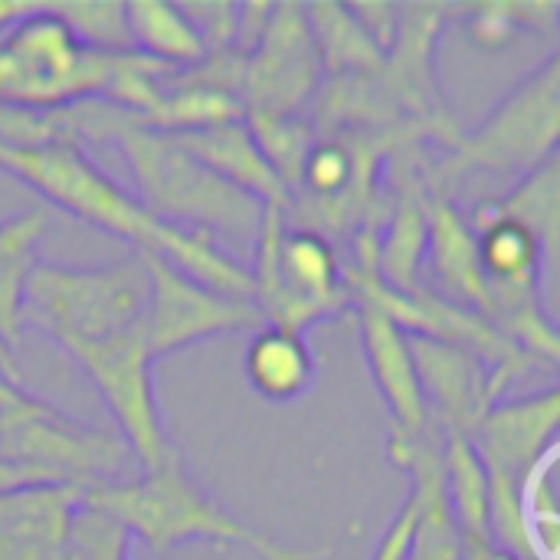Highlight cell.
Listing matches in <instances>:
<instances>
[{"mask_svg": "<svg viewBox=\"0 0 560 560\" xmlns=\"http://www.w3.org/2000/svg\"><path fill=\"white\" fill-rule=\"evenodd\" d=\"M558 420L560 394L551 387L522 400H499L482 413L469 440L489 476L522 482L541 456L558 450Z\"/></svg>", "mask_w": 560, "mask_h": 560, "instance_id": "obj_13", "label": "cell"}, {"mask_svg": "<svg viewBox=\"0 0 560 560\" xmlns=\"http://www.w3.org/2000/svg\"><path fill=\"white\" fill-rule=\"evenodd\" d=\"M456 16H466L469 39L486 52H502L518 43L525 33H555L560 16L558 3H476L456 7Z\"/></svg>", "mask_w": 560, "mask_h": 560, "instance_id": "obj_23", "label": "cell"}, {"mask_svg": "<svg viewBox=\"0 0 560 560\" xmlns=\"http://www.w3.org/2000/svg\"><path fill=\"white\" fill-rule=\"evenodd\" d=\"M243 374L249 387L269 404H295L318 381V358L305 335L262 325L249 335L243 351Z\"/></svg>", "mask_w": 560, "mask_h": 560, "instance_id": "obj_17", "label": "cell"}, {"mask_svg": "<svg viewBox=\"0 0 560 560\" xmlns=\"http://www.w3.org/2000/svg\"><path fill=\"white\" fill-rule=\"evenodd\" d=\"M36 3H20V0H0V33H7L16 20H23Z\"/></svg>", "mask_w": 560, "mask_h": 560, "instance_id": "obj_28", "label": "cell"}, {"mask_svg": "<svg viewBox=\"0 0 560 560\" xmlns=\"http://www.w3.org/2000/svg\"><path fill=\"white\" fill-rule=\"evenodd\" d=\"M253 305L262 325L305 335L308 328L351 312L345 262L328 236L289 226L285 210H262L253 246Z\"/></svg>", "mask_w": 560, "mask_h": 560, "instance_id": "obj_4", "label": "cell"}, {"mask_svg": "<svg viewBox=\"0 0 560 560\" xmlns=\"http://www.w3.org/2000/svg\"><path fill=\"white\" fill-rule=\"evenodd\" d=\"M105 69L108 52L85 49L46 3L0 33V102L7 105L56 108L98 98Z\"/></svg>", "mask_w": 560, "mask_h": 560, "instance_id": "obj_6", "label": "cell"}, {"mask_svg": "<svg viewBox=\"0 0 560 560\" xmlns=\"http://www.w3.org/2000/svg\"><path fill=\"white\" fill-rule=\"evenodd\" d=\"M187 20L194 23L197 36L203 39L207 52L233 49L236 39V20H240V3H180Z\"/></svg>", "mask_w": 560, "mask_h": 560, "instance_id": "obj_26", "label": "cell"}, {"mask_svg": "<svg viewBox=\"0 0 560 560\" xmlns=\"http://www.w3.org/2000/svg\"><path fill=\"white\" fill-rule=\"evenodd\" d=\"M246 118L243 102L217 92V89H203V85H187V82H164L161 102L138 118L135 125L151 128L158 135H190V131H203V128H217V125H230Z\"/></svg>", "mask_w": 560, "mask_h": 560, "instance_id": "obj_21", "label": "cell"}, {"mask_svg": "<svg viewBox=\"0 0 560 560\" xmlns=\"http://www.w3.org/2000/svg\"><path fill=\"white\" fill-rule=\"evenodd\" d=\"M115 148L131 167L138 200L148 213L177 230L207 236L210 243L213 236L246 243V249L253 253L266 207L210 174L174 138L135 121L118 131Z\"/></svg>", "mask_w": 560, "mask_h": 560, "instance_id": "obj_3", "label": "cell"}, {"mask_svg": "<svg viewBox=\"0 0 560 560\" xmlns=\"http://www.w3.org/2000/svg\"><path fill=\"white\" fill-rule=\"evenodd\" d=\"M82 505L79 486H30L0 495V560H56Z\"/></svg>", "mask_w": 560, "mask_h": 560, "instance_id": "obj_14", "label": "cell"}, {"mask_svg": "<svg viewBox=\"0 0 560 560\" xmlns=\"http://www.w3.org/2000/svg\"><path fill=\"white\" fill-rule=\"evenodd\" d=\"M59 351L95 387L105 410L118 423L125 450L135 456L141 472H158L174 456H180L167 436L154 394V354L144 322L121 335L89 345H66Z\"/></svg>", "mask_w": 560, "mask_h": 560, "instance_id": "obj_8", "label": "cell"}, {"mask_svg": "<svg viewBox=\"0 0 560 560\" xmlns=\"http://www.w3.org/2000/svg\"><path fill=\"white\" fill-rule=\"evenodd\" d=\"M135 256L141 259L148 276L144 328L154 361L213 341L220 335H253L256 328H262V315L253 305V299L213 292L154 253Z\"/></svg>", "mask_w": 560, "mask_h": 560, "instance_id": "obj_9", "label": "cell"}, {"mask_svg": "<svg viewBox=\"0 0 560 560\" xmlns=\"http://www.w3.org/2000/svg\"><path fill=\"white\" fill-rule=\"evenodd\" d=\"M174 141L194 161H200L210 174H217L220 180H226L240 194L253 197L259 207H272V210L289 213L292 194L282 184V177L272 171L266 154L259 151L246 118L230 121V125H217V128H203V131H190V135H177Z\"/></svg>", "mask_w": 560, "mask_h": 560, "instance_id": "obj_15", "label": "cell"}, {"mask_svg": "<svg viewBox=\"0 0 560 560\" xmlns=\"http://www.w3.org/2000/svg\"><path fill=\"white\" fill-rule=\"evenodd\" d=\"M85 505L115 518L131 535V541H141L154 555H167L194 541L240 548L259 560H328L338 551V545H279L276 538L249 528L187 472L180 456H174L158 472H141V479L85 489Z\"/></svg>", "mask_w": 560, "mask_h": 560, "instance_id": "obj_2", "label": "cell"}, {"mask_svg": "<svg viewBox=\"0 0 560 560\" xmlns=\"http://www.w3.org/2000/svg\"><path fill=\"white\" fill-rule=\"evenodd\" d=\"M427 194H430V174H427V184L407 177V187L400 190V200L394 203L387 226L377 230V243H374L377 279L404 299H413L427 289L423 285Z\"/></svg>", "mask_w": 560, "mask_h": 560, "instance_id": "obj_16", "label": "cell"}, {"mask_svg": "<svg viewBox=\"0 0 560 560\" xmlns=\"http://www.w3.org/2000/svg\"><path fill=\"white\" fill-rule=\"evenodd\" d=\"M49 226L46 210H30L0 220V341L16 351L23 335V299L26 282L36 269V246Z\"/></svg>", "mask_w": 560, "mask_h": 560, "instance_id": "obj_18", "label": "cell"}, {"mask_svg": "<svg viewBox=\"0 0 560 560\" xmlns=\"http://www.w3.org/2000/svg\"><path fill=\"white\" fill-rule=\"evenodd\" d=\"M69 33L92 52H128V20L125 3L115 0H72V3H46Z\"/></svg>", "mask_w": 560, "mask_h": 560, "instance_id": "obj_25", "label": "cell"}, {"mask_svg": "<svg viewBox=\"0 0 560 560\" xmlns=\"http://www.w3.org/2000/svg\"><path fill=\"white\" fill-rule=\"evenodd\" d=\"M558 125L560 56L551 52L545 66L525 75L476 131L459 135L453 158L440 167V174L489 171L525 180L558 158Z\"/></svg>", "mask_w": 560, "mask_h": 560, "instance_id": "obj_7", "label": "cell"}, {"mask_svg": "<svg viewBox=\"0 0 560 560\" xmlns=\"http://www.w3.org/2000/svg\"><path fill=\"white\" fill-rule=\"evenodd\" d=\"M328 82L302 3H276L259 46L243 69L246 115H302Z\"/></svg>", "mask_w": 560, "mask_h": 560, "instance_id": "obj_10", "label": "cell"}, {"mask_svg": "<svg viewBox=\"0 0 560 560\" xmlns=\"http://www.w3.org/2000/svg\"><path fill=\"white\" fill-rule=\"evenodd\" d=\"M302 13L328 79H361L374 75L384 66L387 56L364 33L348 3H302Z\"/></svg>", "mask_w": 560, "mask_h": 560, "instance_id": "obj_19", "label": "cell"}, {"mask_svg": "<svg viewBox=\"0 0 560 560\" xmlns=\"http://www.w3.org/2000/svg\"><path fill=\"white\" fill-rule=\"evenodd\" d=\"M351 312L358 315V331H361L368 371H371L374 387H377V394L387 407V417H390L387 453L394 459L397 453L413 446L433 427L427 400H423V387H420V377L413 368L410 338L400 325H394L371 302L351 299Z\"/></svg>", "mask_w": 560, "mask_h": 560, "instance_id": "obj_11", "label": "cell"}, {"mask_svg": "<svg viewBox=\"0 0 560 560\" xmlns=\"http://www.w3.org/2000/svg\"><path fill=\"white\" fill-rule=\"evenodd\" d=\"M558 158L518 180L505 197L486 200L476 210L489 217H509L525 223L538 240L548 246V253L558 259V230H560V190H558Z\"/></svg>", "mask_w": 560, "mask_h": 560, "instance_id": "obj_22", "label": "cell"}, {"mask_svg": "<svg viewBox=\"0 0 560 560\" xmlns=\"http://www.w3.org/2000/svg\"><path fill=\"white\" fill-rule=\"evenodd\" d=\"M125 20L131 49L154 62H164L171 69H190L207 59V46L180 3L131 0L125 3Z\"/></svg>", "mask_w": 560, "mask_h": 560, "instance_id": "obj_20", "label": "cell"}, {"mask_svg": "<svg viewBox=\"0 0 560 560\" xmlns=\"http://www.w3.org/2000/svg\"><path fill=\"white\" fill-rule=\"evenodd\" d=\"M348 10L364 26V33L377 43V49L387 56L400 30V7L397 3H348Z\"/></svg>", "mask_w": 560, "mask_h": 560, "instance_id": "obj_27", "label": "cell"}, {"mask_svg": "<svg viewBox=\"0 0 560 560\" xmlns=\"http://www.w3.org/2000/svg\"><path fill=\"white\" fill-rule=\"evenodd\" d=\"M407 338H410L413 368L433 427L440 433L469 436L472 427L482 420V413L499 404L489 368L456 345L423 335H407Z\"/></svg>", "mask_w": 560, "mask_h": 560, "instance_id": "obj_12", "label": "cell"}, {"mask_svg": "<svg viewBox=\"0 0 560 560\" xmlns=\"http://www.w3.org/2000/svg\"><path fill=\"white\" fill-rule=\"evenodd\" d=\"M148 276L141 259L118 266H56L36 262L26 299L23 328L46 335L56 348L89 345L121 335L144 322Z\"/></svg>", "mask_w": 560, "mask_h": 560, "instance_id": "obj_5", "label": "cell"}, {"mask_svg": "<svg viewBox=\"0 0 560 560\" xmlns=\"http://www.w3.org/2000/svg\"><path fill=\"white\" fill-rule=\"evenodd\" d=\"M0 171L30 187L49 207L118 236L135 246V253H154L167 259L184 276L203 282L213 292L253 299L249 266L233 259L226 249L207 236L177 230L141 207L135 194L115 184L82 148H33L16 151L0 144Z\"/></svg>", "mask_w": 560, "mask_h": 560, "instance_id": "obj_1", "label": "cell"}, {"mask_svg": "<svg viewBox=\"0 0 560 560\" xmlns=\"http://www.w3.org/2000/svg\"><path fill=\"white\" fill-rule=\"evenodd\" d=\"M246 125L272 171L282 177L289 194H295L305 154L318 141L315 121H308L305 115H246Z\"/></svg>", "mask_w": 560, "mask_h": 560, "instance_id": "obj_24", "label": "cell"}]
</instances>
